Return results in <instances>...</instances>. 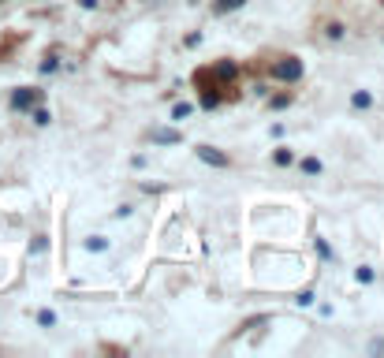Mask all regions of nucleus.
I'll list each match as a JSON object with an SVG mask.
<instances>
[{
  "instance_id": "obj_1",
  "label": "nucleus",
  "mask_w": 384,
  "mask_h": 358,
  "mask_svg": "<svg viewBox=\"0 0 384 358\" xmlns=\"http://www.w3.org/2000/svg\"><path fill=\"white\" fill-rule=\"evenodd\" d=\"M236 75H239V68L231 60H216V63H209V68H198L194 71L198 105H202V108H216V105H224V101H236V97H239Z\"/></svg>"
},
{
  "instance_id": "obj_2",
  "label": "nucleus",
  "mask_w": 384,
  "mask_h": 358,
  "mask_svg": "<svg viewBox=\"0 0 384 358\" xmlns=\"http://www.w3.org/2000/svg\"><path fill=\"white\" fill-rule=\"evenodd\" d=\"M273 78H280V83H298V78H303V60L298 56H280L273 63Z\"/></svg>"
},
{
  "instance_id": "obj_3",
  "label": "nucleus",
  "mask_w": 384,
  "mask_h": 358,
  "mask_svg": "<svg viewBox=\"0 0 384 358\" xmlns=\"http://www.w3.org/2000/svg\"><path fill=\"white\" fill-rule=\"evenodd\" d=\"M38 101H41V90H30V86L11 93V108H15V112H30V108H34Z\"/></svg>"
},
{
  "instance_id": "obj_4",
  "label": "nucleus",
  "mask_w": 384,
  "mask_h": 358,
  "mask_svg": "<svg viewBox=\"0 0 384 358\" xmlns=\"http://www.w3.org/2000/svg\"><path fill=\"white\" fill-rule=\"evenodd\" d=\"M198 157H202L206 165H213V168H228V157H224V153H216L213 145H198Z\"/></svg>"
},
{
  "instance_id": "obj_5",
  "label": "nucleus",
  "mask_w": 384,
  "mask_h": 358,
  "mask_svg": "<svg viewBox=\"0 0 384 358\" xmlns=\"http://www.w3.org/2000/svg\"><path fill=\"white\" fill-rule=\"evenodd\" d=\"M149 138H153V142H161V145H176V142H179V131H153Z\"/></svg>"
},
{
  "instance_id": "obj_6",
  "label": "nucleus",
  "mask_w": 384,
  "mask_h": 358,
  "mask_svg": "<svg viewBox=\"0 0 384 358\" xmlns=\"http://www.w3.org/2000/svg\"><path fill=\"white\" fill-rule=\"evenodd\" d=\"M246 0H216V15H224V11H236V8H243Z\"/></svg>"
},
{
  "instance_id": "obj_7",
  "label": "nucleus",
  "mask_w": 384,
  "mask_h": 358,
  "mask_svg": "<svg viewBox=\"0 0 384 358\" xmlns=\"http://www.w3.org/2000/svg\"><path fill=\"white\" fill-rule=\"evenodd\" d=\"M350 105H355V108H370V105H373V97L365 93V90H358L355 97H350Z\"/></svg>"
},
{
  "instance_id": "obj_8",
  "label": "nucleus",
  "mask_w": 384,
  "mask_h": 358,
  "mask_svg": "<svg viewBox=\"0 0 384 358\" xmlns=\"http://www.w3.org/2000/svg\"><path fill=\"white\" fill-rule=\"evenodd\" d=\"M273 160H276V165H291V160H295V153L288 150V145H280V150L273 153Z\"/></svg>"
},
{
  "instance_id": "obj_9",
  "label": "nucleus",
  "mask_w": 384,
  "mask_h": 358,
  "mask_svg": "<svg viewBox=\"0 0 384 358\" xmlns=\"http://www.w3.org/2000/svg\"><path fill=\"white\" fill-rule=\"evenodd\" d=\"M105 247H108V242H105L101 235H90V239H86V250H90V254H101Z\"/></svg>"
},
{
  "instance_id": "obj_10",
  "label": "nucleus",
  "mask_w": 384,
  "mask_h": 358,
  "mask_svg": "<svg viewBox=\"0 0 384 358\" xmlns=\"http://www.w3.org/2000/svg\"><path fill=\"white\" fill-rule=\"evenodd\" d=\"M303 172H306V175H317V172H321V160H317V157H306V160H303Z\"/></svg>"
},
{
  "instance_id": "obj_11",
  "label": "nucleus",
  "mask_w": 384,
  "mask_h": 358,
  "mask_svg": "<svg viewBox=\"0 0 384 358\" xmlns=\"http://www.w3.org/2000/svg\"><path fill=\"white\" fill-rule=\"evenodd\" d=\"M291 101H295V97H291V93H276V97H273V101H269V105H273V108H288Z\"/></svg>"
},
{
  "instance_id": "obj_12",
  "label": "nucleus",
  "mask_w": 384,
  "mask_h": 358,
  "mask_svg": "<svg viewBox=\"0 0 384 358\" xmlns=\"http://www.w3.org/2000/svg\"><path fill=\"white\" fill-rule=\"evenodd\" d=\"M38 324H45V329H53V324H56V314H53V310H41V314H38Z\"/></svg>"
},
{
  "instance_id": "obj_13",
  "label": "nucleus",
  "mask_w": 384,
  "mask_h": 358,
  "mask_svg": "<svg viewBox=\"0 0 384 358\" xmlns=\"http://www.w3.org/2000/svg\"><path fill=\"white\" fill-rule=\"evenodd\" d=\"M15 45H19V38H4V41H0V60H4V56L11 53Z\"/></svg>"
},
{
  "instance_id": "obj_14",
  "label": "nucleus",
  "mask_w": 384,
  "mask_h": 358,
  "mask_svg": "<svg viewBox=\"0 0 384 358\" xmlns=\"http://www.w3.org/2000/svg\"><path fill=\"white\" fill-rule=\"evenodd\" d=\"M355 276H358V284H370V280H373V269H370V265H358Z\"/></svg>"
},
{
  "instance_id": "obj_15",
  "label": "nucleus",
  "mask_w": 384,
  "mask_h": 358,
  "mask_svg": "<svg viewBox=\"0 0 384 358\" xmlns=\"http://www.w3.org/2000/svg\"><path fill=\"white\" fill-rule=\"evenodd\" d=\"M49 120H53V116H49V112H45V108H38V112H34V123H38V127H45Z\"/></svg>"
},
{
  "instance_id": "obj_16",
  "label": "nucleus",
  "mask_w": 384,
  "mask_h": 358,
  "mask_svg": "<svg viewBox=\"0 0 384 358\" xmlns=\"http://www.w3.org/2000/svg\"><path fill=\"white\" fill-rule=\"evenodd\" d=\"M60 68V63H56V56H45V63H41V71L49 75V71H56Z\"/></svg>"
},
{
  "instance_id": "obj_17",
  "label": "nucleus",
  "mask_w": 384,
  "mask_h": 358,
  "mask_svg": "<svg viewBox=\"0 0 384 358\" xmlns=\"http://www.w3.org/2000/svg\"><path fill=\"white\" fill-rule=\"evenodd\" d=\"M172 116H176V120H183V116H191V105H176V108H172Z\"/></svg>"
},
{
  "instance_id": "obj_18",
  "label": "nucleus",
  "mask_w": 384,
  "mask_h": 358,
  "mask_svg": "<svg viewBox=\"0 0 384 358\" xmlns=\"http://www.w3.org/2000/svg\"><path fill=\"white\" fill-rule=\"evenodd\" d=\"M30 250L41 254V250H45V235H34V242H30Z\"/></svg>"
},
{
  "instance_id": "obj_19",
  "label": "nucleus",
  "mask_w": 384,
  "mask_h": 358,
  "mask_svg": "<svg viewBox=\"0 0 384 358\" xmlns=\"http://www.w3.org/2000/svg\"><path fill=\"white\" fill-rule=\"evenodd\" d=\"M328 38H343V26L340 23H328Z\"/></svg>"
},
{
  "instance_id": "obj_20",
  "label": "nucleus",
  "mask_w": 384,
  "mask_h": 358,
  "mask_svg": "<svg viewBox=\"0 0 384 358\" xmlns=\"http://www.w3.org/2000/svg\"><path fill=\"white\" fill-rule=\"evenodd\" d=\"M295 302H298V306H310V302H313V291H303V295H298Z\"/></svg>"
}]
</instances>
